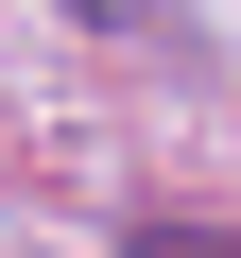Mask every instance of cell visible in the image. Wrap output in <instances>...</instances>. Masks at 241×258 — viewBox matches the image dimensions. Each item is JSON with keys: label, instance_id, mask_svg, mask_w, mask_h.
<instances>
[{"label": "cell", "instance_id": "1", "mask_svg": "<svg viewBox=\"0 0 241 258\" xmlns=\"http://www.w3.org/2000/svg\"><path fill=\"white\" fill-rule=\"evenodd\" d=\"M138 258H241V224H138Z\"/></svg>", "mask_w": 241, "mask_h": 258}, {"label": "cell", "instance_id": "2", "mask_svg": "<svg viewBox=\"0 0 241 258\" xmlns=\"http://www.w3.org/2000/svg\"><path fill=\"white\" fill-rule=\"evenodd\" d=\"M69 18H86V35H103V18H120V0H69Z\"/></svg>", "mask_w": 241, "mask_h": 258}]
</instances>
